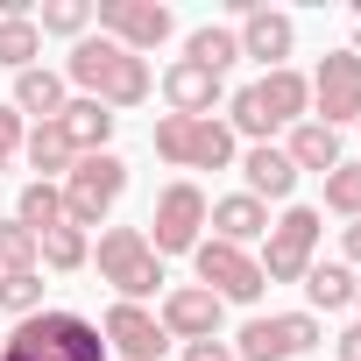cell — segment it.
<instances>
[{
    "mask_svg": "<svg viewBox=\"0 0 361 361\" xmlns=\"http://www.w3.org/2000/svg\"><path fill=\"white\" fill-rule=\"evenodd\" d=\"M64 85H78V99H99L106 114H121V106H142L156 92V71H149V57H135L106 36H78L64 57Z\"/></svg>",
    "mask_w": 361,
    "mask_h": 361,
    "instance_id": "6da1fadb",
    "label": "cell"
},
{
    "mask_svg": "<svg viewBox=\"0 0 361 361\" xmlns=\"http://www.w3.org/2000/svg\"><path fill=\"white\" fill-rule=\"evenodd\" d=\"M298 121H312V78L305 71H262L255 85H241L234 99H227V128L234 135H248V142H269L276 128H298Z\"/></svg>",
    "mask_w": 361,
    "mask_h": 361,
    "instance_id": "7a4b0ae2",
    "label": "cell"
},
{
    "mask_svg": "<svg viewBox=\"0 0 361 361\" xmlns=\"http://www.w3.org/2000/svg\"><path fill=\"white\" fill-rule=\"evenodd\" d=\"M0 361H106V340L92 319L43 305L36 319H15V333H0Z\"/></svg>",
    "mask_w": 361,
    "mask_h": 361,
    "instance_id": "3957f363",
    "label": "cell"
},
{
    "mask_svg": "<svg viewBox=\"0 0 361 361\" xmlns=\"http://www.w3.org/2000/svg\"><path fill=\"white\" fill-rule=\"evenodd\" d=\"M319 241H326V213L319 206H283V220H269L262 234V283H305V269L319 262Z\"/></svg>",
    "mask_w": 361,
    "mask_h": 361,
    "instance_id": "277c9868",
    "label": "cell"
},
{
    "mask_svg": "<svg viewBox=\"0 0 361 361\" xmlns=\"http://www.w3.org/2000/svg\"><path fill=\"white\" fill-rule=\"evenodd\" d=\"M64 227H99L114 206H121V192H128V163L114 156V149H99V156H78L71 170H64Z\"/></svg>",
    "mask_w": 361,
    "mask_h": 361,
    "instance_id": "5b68a950",
    "label": "cell"
},
{
    "mask_svg": "<svg viewBox=\"0 0 361 361\" xmlns=\"http://www.w3.org/2000/svg\"><path fill=\"white\" fill-rule=\"evenodd\" d=\"M156 156L177 163V170H227V163L241 156V142H234V128H227L220 114H206V121L163 114V121H156Z\"/></svg>",
    "mask_w": 361,
    "mask_h": 361,
    "instance_id": "8992f818",
    "label": "cell"
},
{
    "mask_svg": "<svg viewBox=\"0 0 361 361\" xmlns=\"http://www.w3.org/2000/svg\"><path fill=\"white\" fill-rule=\"evenodd\" d=\"M99 283H114V298H121V305L156 298L163 262H156V248H149V234H142V227H106V234H99Z\"/></svg>",
    "mask_w": 361,
    "mask_h": 361,
    "instance_id": "52a82bcc",
    "label": "cell"
},
{
    "mask_svg": "<svg viewBox=\"0 0 361 361\" xmlns=\"http://www.w3.org/2000/svg\"><path fill=\"white\" fill-rule=\"evenodd\" d=\"M149 248H156V262L163 255H192L199 241H206V192L192 185V177H177V185H163V199H156V213H149Z\"/></svg>",
    "mask_w": 361,
    "mask_h": 361,
    "instance_id": "ba28073f",
    "label": "cell"
},
{
    "mask_svg": "<svg viewBox=\"0 0 361 361\" xmlns=\"http://www.w3.org/2000/svg\"><path fill=\"white\" fill-rule=\"evenodd\" d=\"M92 22H99V36L106 43H121V50H163L170 43V29H177V15L163 8V0H92Z\"/></svg>",
    "mask_w": 361,
    "mask_h": 361,
    "instance_id": "9c48e42d",
    "label": "cell"
},
{
    "mask_svg": "<svg viewBox=\"0 0 361 361\" xmlns=\"http://www.w3.org/2000/svg\"><path fill=\"white\" fill-rule=\"evenodd\" d=\"M319 347V319L312 312H269V319H248L234 333V361H298Z\"/></svg>",
    "mask_w": 361,
    "mask_h": 361,
    "instance_id": "30bf717a",
    "label": "cell"
},
{
    "mask_svg": "<svg viewBox=\"0 0 361 361\" xmlns=\"http://www.w3.org/2000/svg\"><path fill=\"white\" fill-rule=\"evenodd\" d=\"M192 269H199V283H206L220 305H255V298H262V262H255L248 248L199 241V248H192Z\"/></svg>",
    "mask_w": 361,
    "mask_h": 361,
    "instance_id": "8fae6325",
    "label": "cell"
},
{
    "mask_svg": "<svg viewBox=\"0 0 361 361\" xmlns=\"http://www.w3.org/2000/svg\"><path fill=\"white\" fill-rule=\"evenodd\" d=\"M312 121H319V128L361 121V50L319 57V71H312Z\"/></svg>",
    "mask_w": 361,
    "mask_h": 361,
    "instance_id": "7c38bea8",
    "label": "cell"
},
{
    "mask_svg": "<svg viewBox=\"0 0 361 361\" xmlns=\"http://www.w3.org/2000/svg\"><path fill=\"white\" fill-rule=\"evenodd\" d=\"M99 340H106L114 361H163V354H170V333L156 326V312H149V305H121V298L106 305Z\"/></svg>",
    "mask_w": 361,
    "mask_h": 361,
    "instance_id": "4fadbf2b",
    "label": "cell"
},
{
    "mask_svg": "<svg viewBox=\"0 0 361 361\" xmlns=\"http://www.w3.org/2000/svg\"><path fill=\"white\" fill-rule=\"evenodd\" d=\"M220 319H227V305L206 290V283H177V290H163V305H156V326L170 333V340H220Z\"/></svg>",
    "mask_w": 361,
    "mask_h": 361,
    "instance_id": "5bb4252c",
    "label": "cell"
},
{
    "mask_svg": "<svg viewBox=\"0 0 361 361\" xmlns=\"http://www.w3.org/2000/svg\"><path fill=\"white\" fill-rule=\"evenodd\" d=\"M241 57H255V64H269V71H283L290 64V50H298V22L290 15H276V8H255V0H241Z\"/></svg>",
    "mask_w": 361,
    "mask_h": 361,
    "instance_id": "9a60e30c",
    "label": "cell"
},
{
    "mask_svg": "<svg viewBox=\"0 0 361 361\" xmlns=\"http://www.w3.org/2000/svg\"><path fill=\"white\" fill-rule=\"evenodd\" d=\"M206 227H213V241L248 248V241H262V234H269V206H262V199H248V192H227V199H213V206H206Z\"/></svg>",
    "mask_w": 361,
    "mask_h": 361,
    "instance_id": "2e32d148",
    "label": "cell"
},
{
    "mask_svg": "<svg viewBox=\"0 0 361 361\" xmlns=\"http://www.w3.org/2000/svg\"><path fill=\"white\" fill-rule=\"evenodd\" d=\"M163 99H170V114H185V121H206V114L220 106V78H213V71H199L192 57H177V64L163 71Z\"/></svg>",
    "mask_w": 361,
    "mask_h": 361,
    "instance_id": "e0dca14e",
    "label": "cell"
},
{
    "mask_svg": "<svg viewBox=\"0 0 361 361\" xmlns=\"http://www.w3.org/2000/svg\"><path fill=\"white\" fill-rule=\"evenodd\" d=\"M241 177H248V199H290L298 192V170H290V156L276 149V142H255L248 156H241Z\"/></svg>",
    "mask_w": 361,
    "mask_h": 361,
    "instance_id": "ac0fdd59",
    "label": "cell"
},
{
    "mask_svg": "<svg viewBox=\"0 0 361 361\" xmlns=\"http://www.w3.org/2000/svg\"><path fill=\"white\" fill-rule=\"evenodd\" d=\"M114 121H121V114H106L99 99H71V106L57 114V135L71 142V156H99V149L114 142Z\"/></svg>",
    "mask_w": 361,
    "mask_h": 361,
    "instance_id": "d6986e66",
    "label": "cell"
},
{
    "mask_svg": "<svg viewBox=\"0 0 361 361\" xmlns=\"http://www.w3.org/2000/svg\"><path fill=\"white\" fill-rule=\"evenodd\" d=\"M283 156H290V170L305 177V170H340L347 156H340V128H319V121H298L290 135H283Z\"/></svg>",
    "mask_w": 361,
    "mask_h": 361,
    "instance_id": "ffe728a7",
    "label": "cell"
},
{
    "mask_svg": "<svg viewBox=\"0 0 361 361\" xmlns=\"http://www.w3.org/2000/svg\"><path fill=\"white\" fill-rule=\"evenodd\" d=\"M15 114H36V121H57L64 106H71V92H64V71H50V64H36V71H15V99H8Z\"/></svg>",
    "mask_w": 361,
    "mask_h": 361,
    "instance_id": "44dd1931",
    "label": "cell"
},
{
    "mask_svg": "<svg viewBox=\"0 0 361 361\" xmlns=\"http://www.w3.org/2000/svg\"><path fill=\"white\" fill-rule=\"evenodd\" d=\"M185 57H192L199 71L227 78V71L241 64V36H234V29H220V22H206V29H192V36H185Z\"/></svg>",
    "mask_w": 361,
    "mask_h": 361,
    "instance_id": "7402d4cb",
    "label": "cell"
},
{
    "mask_svg": "<svg viewBox=\"0 0 361 361\" xmlns=\"http://www.w3.org/2000/svg\"><path fill=\"white\" fill-rule=\"evenodd\" d=\"M305 298H312V319L319 312H347L354 305V269L347 262H312L305 269Z\"/></svg>",
    "mask_w": 361,
    "mask_h": 361,
    "instance_id": "603a6c76",
    "label": "cell"
},
{
    "mask_svg": "<svg viewBox=\"0 0 361 361\" xmlns=\"http://www.w3.org/2000/svg\"><path fill=\"white\" fill-rule=\"evenodd\" d=\"M36 262L57 269V276H71V269L92 262V234H78V227H50V234H36Z\"/></svg>",
    "mask_w": 361,
    "mask_h": 361,
    "instance_id": "cb8c5ba5",
    "label": "cell"
},
{
    "mask_svg": "<svg viewBox=\"0 0 361 361\" xmlns=\"http://www.w3.org/2000/svg\"><path fill=\"white\" fill-rule=\"evenodd\" d=\"M36 57H43L36 15H0V64L8 71H36Z\"/></svg>",
    "mask_w": 361,
    "mask_h": 361,
    "instance_id": "d4e9b609",
    "label": "cell"
},
{
    "mask_svg": "<svg viewBox=\"0 0 361 361\" xmlns=\"http://www.w3.org/2000/svg\"><path fill=\"white\" fill-rule=\"evenodd\" d=\"M22 149H29V163H36V170H43V185H64V170H71V163H78V156H71V142H64V135H57V121H36V128H29V142H22Z\"/></svg>",
    "mask_w": 361,
    "mask_h": 361,
    "instance_id": "484cf974",
    "label": "cell"
},
{
    "mask_svg": "<svg viewBox=\"0 0 361 361\" xmlns=\"http://www.w3.org/2000/svg\"><path fill=\"white\" fill-rule=\"evenodd\" d=\"M15 220H22L29 234L64 227V192H57V185H43V177H29V185H22V206H15Z\"/></svg>",
    "mask_w": 361,
    "mask_h": 361,
    "instance_id": "4316f807",
    "label": "cell"
},
{
    "mask_svg": "<svg viewBox=\"0 0 361 361\" xmlns=\"http://www.w3.org/2000/svg\"><path fill=\"white\" fill-rule=\"evenodd\" d=\"M36 29H43V36H71V43H78V36L92 29V0H43V8H36Z\"/></svg>",
    "mask_w": 361,
    "mask_h": 361,
    "instance_id": "83f0119b",
    "label": "cell"
},
{
    "mask_svg": "<svg viewBox=\"0 0 361 361\" xmlns=\"http://www.w3.org/2000/svg\"><path fill=\"white\" fill-rule=\"evenodd\" d=\"M0 312L36 319L43 312V269H8V276H0Z\"/></svg>",
    "mask_w": 361,
    "mask_h": 361,
    "instance_id": "f1b7e54d",
    "label": "cell"
},
{
    "mask_svg": "<svg viewBox=\"0 0 361 361\" xmlns=\"http://www.w3.org/2000/svg\"><path fill=\"white\" fill-rule=\"evenodd\" d=\"M326 206H333L340 220H361V163L326 170Z\"/></svg>",
    "mask_w": 361,
    "mask_h": 361,
    "instance_id": "f546056e",
    "label": "cell"
},
{
    "mask_svg": "<svg viewBox=\"0 0 361 361\" xmlns=\"http://www.w3.org/2000/svg\"><path fill=\"white\" fill-rule=\"evenodd\" d=\"M8 269H36V234L22 220H0V276Z\"/></svg>",
    "mask_w": 361,
    "mask_h": 361,
    "instance_id": "4dcf8cb0",
    "label": "cell"
},
{
    "mask_svg": "<svg viewBox=\"0 0 361 361\" xmlns=\"http://www.w3.org/2000/svg\"><path fill=\"white\" fill-rule=\"evenodd\" d=\"M22 142H29V128H22V114H15V106H0V170L15 163V149H22Z\"/></svg>",
    "mask_w": 361,
    "mask_h": 361,
    "instance_id": "1f68e13d",
    "label": "cell"
},
{
    "mask_svg": "<svg viewBox=\"0 0 361 361\" xmlns=\"http://www.w3.org/2000/svg\"><path fill=\"white\" fill-rule=\"evenodd\" d=\"M340 262H347V269H361V220H347V227H340Z\"/></svg>",
    "mask_w": 361,
    "mask_h": 361,
    "instance_id": "d6a6232c",
    "label": "cell"
},
{
    "mask_svg": "<svg viewBox=\"0 0 361 361\" xmlns=\"http://www.w3.org/2000/svg\"><path fill=\"white\" fill-rule=\"evenodd\" d=\"M185 361H234V347H227V340H192Z\"/></svg>",
    "mask_w": 361,
    "mask_h": 361,
    "instance_id": "836d02e7",
    "label": "cell"
},
{
    "mask_svg": "<svg viewBox=\"0 0 361 361\" xmlns=\"http://www.w3.org/2000/svg\"><path fill=\"white\" fill-rule=\"evenodd\" d=\"M333 347H340V361H361V319H354V326H347Z\"/></svg>",
    "mask_w": 361,
    "mask_h": 361,
    "instance_id": "e575fe53",
    "label": "cell"
},
{
    "mask_svg": "<svg viewBox=\"0 0 361 361\" xmlns=\"http://www.w3.org/2000/svg\"><path fill=\"white\" fill-rule=\"evenodd\" d=\"M354 312H361V276H354Z\"/></svg>",
    "mask_w": 361,
    "mask_h": 361,
    "instance_id": "d590c367",
    "label": "cell"
},
{
    "mask_svg": "<svg viewBox=\"0 0 361 361\" xmlns=\"http://www.w3.org/2000/svg\"><path fill=\"white\" fill-rule=\"evenodd\" d=\"M354 128H361V121H354Z\"/></svg>",
    "mask_w": 361,
    "mask_h": 361,
    "instance_id": "8d00e7d4",
    "label": "cell"
}]
</instances>
